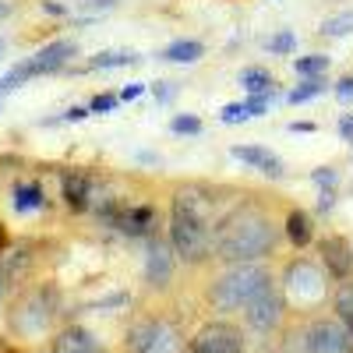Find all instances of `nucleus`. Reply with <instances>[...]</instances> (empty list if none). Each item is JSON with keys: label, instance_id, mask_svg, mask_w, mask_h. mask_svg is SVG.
Here are the masks:
<instances>
[{"label": "nucleus", "instance_id": "f257e3e1", "mask_svg": "<svg viewBox=\"0 0 353 353\" xmlns=\"http://www.w3.org/2000/svg\"><path fill=\"white\" fill-rule=\"evenodd\" d=\"M276 244H279L276 223L254 201L237 205V209L226 212L212 226V254L219 261H230V265H237V261H258L265 254H272Z\"/></svg>", "mask_w": 353, "mask_h": 353}, {"label": "nucleus", "instance_id": "f03ea898", "mask_svg": "<svg viewBox=\"0 0 353 353\" xmlns=\"http://www.w3.org/2000/svg\"><path fill=\"white\" fill-rule=\"evenodd\" d=\"M170 248L188 265H201L205 258H212L209 212L201 209V198L194 191H176L173 194V205H170Z\"/></svg>", "mask_w": 353, "mask_h": 353}, {"label": "nucleus", "instance_id": "7ed1b4c3", "mask_svg": "<svg viewBox=\"0 0 353 353\" xmlns=\"http://www.w3.org/2000/svg\"><path fill=\"white\" fill-rule=\"evenodd\" d=\"M269 279H272V276L265 272L261 265H254V261H237L233 269H226L223 276L212 279V286H209V304H212L216 311H241Z\"/></svg>", "mask_w": 353, "mask_h": 353}, {"label": "nucleus", "instance_id": "20e7f679", "mask_svg": "<svg viewBox=\"0 0 353 353\" xmlns=\"http://www.w3.org/2000/svg\"><path fill=\"white\" fill-rule=\"evenodd\" d=\"M74 53H78V46H74L71 39H57V43L36 50L32 57H28V61H21L18 68H11L4 78H0V96H4V92H14V88H18L21 81H28V78H39V74H50V71H61Z\"/></svg>", "mask_w": 353, "mask_h": 353}, {"label": "nucleus", "instance_id": "39448f33", "mask_svg": "<svg viewBox=\"0 0 353 353\" xmlns=\"http://www.w3.org/2000/svg\"><path fill=\"white\" fill-rule=\"evenodd\" d=\"M131 353H181V332L166 318H141L128 332Z\"/></svg>", "mask_w": 353, "mask_h": 353}, {"label": "nucleus", "instance_id": "423d86ee", "mask_svg": "<svg viewBox=\"0 0 353 353\" xmlns=\"http://www.w3.org/2000/svg\"><path fill=\"white\" fill-rule=\"evenodd\" d=\"M283 314H286V297H283V290L272 286V279L265 283L254 297L244 304V318H248V325L258 329V332H272L283 325Z\"/></svg>", "mask_w": 353, "mask_h": 353}, {"label": "nucleus", "instance_id": "0eeeda50", "mask_svg": "<svg viewBox=\"0 0 353 353\" xmlns=\"http://www.w3.org/2000/svg\"><path fill=\"white\" fill-rule=\"evenodd\" d=\"M191 353H244V332L230 321H209L201 325L188 346Z\"/></svg>", "mask_w": 353, "mask_h": 353}, {"label": "nucleus", "instance_id": "6e6552de", "mask_svg": "<svg viewBox=\"0 0 353 353\" xmlns=\"http://www.w3.org/2000/svg\"><path fill=\"white\" fill-rule=\"evenodd\" d=\"M286 290H290L301 304H314V301L325 297V279H321V272L314 269L311 261L297 258V261L286 265Z\"/></svg>", "mask_w": 353, "mask_h": 353}, {"label": "nucleus", "instance_id": "1a4fd4ad", "mask_svg": "<svg viewBox=\"0 0 353 353\" xmlns=\"http://www.w3.org/2000/svg\"><path fill=\"white\" fill-rule=\"evenodd\" d=\"M307 353H350V332L336 318H318L307 329Z\"/></svg>", "mask_w": 353, "mask_h": 353}, {"label": "nucleus", "instance_id": "9d476101", "mask_svg": "<svg viewBox=\"0 0 353 353\" xmlns=\"http://www.w3.org/2000/svg\"><path fill=\"white\" fill-rule=\"evenodd\" d=\"M321 261L332 279H350L353 276V248L343 237H325L321 241Z\"/></svg>", "mask_w": 353, "mask_h": 353}, {"label": "nucleus", "instance_id": "9b49d317", "mask_svg": "<svg viewBox=\"0 0 353 353\" xmlns=\"http://www.w3.org/2000/svg\"><path fill=\"white\" fill-rule=\"evenodd\" d=\"M61 191H64V201H68L71 212H85L88 201H92V181H88L81 170H64Z\"/></svg>", "mask_w": 353, "mask_h": 353}, {"label": "nucleus", "instance_id": "f8f14e48", "mask_svg": "<svg viewBox=\"0 0 353 353\" xmlns=\"http://www.w3.org/2000/svg\"><path fill=\"white\" fill-rule=\"evenodd\" d=\"M173 276V254L163 241H149V258H145V279L152 286H166Z\"/></svg>", "mask_w": 353, "mask_h": 353}, {"label": "nucleus", "instance_id": "ddd939ff", "mask_svg": "<svg viewBox=\"0 0 353 353\" xmlns=\"http://www.w3.org/2000/svg\"><path fill=\"white\" fill-rule=\"evenodd\" d=\"M53 353H106V350L99 346V339L88 329L71 325V329H64L61 336L53 339Z\"/></svg>", "mask_w": 353, "mask_h": 353}, {"label": "nucleus", "instance_id": "4468645a", "mask_svg": "<svg viewBox=\"0 0 353 353\" xmlns=\"http://www.w3.org/2000/svg\"><path fill=\"white\" fill-rule=\"evenodd\" d=\"M233 156H237L241 163L258 166L261 173H269V176H283V163H279L269 149H261V145H237V149H233Z\"/></svg>", "mask_w": 353, "mask_h": 353}, {"label": "nucleus", "instance_id": "2eb2a0df", "mask_svg": "<svg viewBox=\"0 0 353 353\" xmlns=\"http://www.w3.org/2000/svg\"><path fill=\"white\" fill-rule=\"evenodd\" d=\"M159 57H163V61H170V64H194V61H201V57H205V46L198 39H176Z\"/></svg>", "mask_w": 353, "mask_h": 353}, {"label": "nucleus", "instance_id": "dca6fc26", "mask_svg": "<svg viewBox=\"0 0 353 353\" xmlns=\"http://www.w3.org/2000/svg\"><path fill=\"white\" fill-rule=\"evenodd\" d=\"M286 237L297 244V248H307V244L314 241V223H311V216L301 212V209H293V212L286 216Z\"/></svg>", "mask_w": 353, "mask_h": 353}, {"label": "nucleus", "instance_id": "f3484780", "mask_svg": "<svg viewBox=\"0 0 353 353\" xmlns=\"http://www.w3.org/2000/svg\"><path fill=\"white\" fill-rule=\"evenodd\" d=\"M241 85L248 88L251 96H269L272 92V74L265 68H244L241 71Z\"/></svg>", "mask_w": 353, "mask_h": 353}, {"label": "nucleus", "instance_id": "a211bd4d", "mask_svg": "<svg viewBox=\"0 0 353 353\" xmlns=\"http://www.w3.org/2000/svg\"><path fill=\"white\" fill-rule=\"evenodd\" d=\"M14 209H18V212L43 209V188H39V184H18V188H14Z\"/></svg>", "mask_w": 353, "mask_h": 353}, {"label": "nucleus", "instance_id": "6ab92c4d", "mask_svg": "<svg viewBox=\"0 0 353 353\" xmlns=\"http://www.w3.org/2000/svg\"><path fill=\"white\" fill-rule=\"evenodd\" d=\"M128 64H138V53L131 50H110V53H99L88 61V68H128Z\"/></svg>", "mask_w": 353, "mask_h": 353}, {"label": "nucleus", "instance_id": "aec40b11", "mask_svg": "<svg viewBox=\"0 0 353 353\" xmlns=\"http://www.w3.org/2000/svg\"><path fill=\"white\" fill-rule=\"evenodd\" d=\"M350 32H353V11H343V14H332L321 21V36H329V39H339Z\"/></svg>", "mask_w": 353, "mask_h": 353}, {"label": "nucleus", "instance_id": "412c9836", "mask_svg": "<svg viewBox=\"0 0 353 353\" xmlns=\"http://www.w3.org/2000/svg\"><path fill=\"white\" fill-rule=\"evenodd\" d=\"M293 71L304 78H318L321 71H329V57L325 53H311V57H297L293 61Z\"/></svg>", "mask_w": 353, "mask_h": 353}, {"label": "nucleus", "instance_id": "4be33fe9", "mask_svg": "<svg viewBox=\"0 0 353 353\" xmlns=\"http://www.w3.org/2000/svg\"><path fill=\"white\" fill-rule=\"evenodd\" d=\"M336 314H339L343 321L353 318V276L343 279V286L336 290Z\"/></svg>", "mask_w": 353, "mask_h": 353}, {"label": "nucleus", "instance_id": "5701e85b", "mask_svg": "<svg viewBox=\"0 0 353 353\" xmlns=\"http://www.w3.org/2000/svg\"><path fill=\"white\" fill-rule=\"evenodd\" d=\"M321 92H325V85H321V78H307L304 85H297V88L290 92V103L297 106V103H307V99H314V96H321Z\"/></svg>", "mask_w": 353, "mask_h": 353}, {"label": "nucleus", "instance_id": "b1692460", "mask_svg": "<svg viewBox=\"0 0 353 353\" xmlns=\"http://www.w3.org/2000/svg\"><path fill=\"white\" fill-rule=\"evenodd\" d=\"M170 128L176 134H198L201 131V121H198V117H191V113H181V117H173V121H170Z\"/></svg>", "mask_w": 353, "mask_h": 353}, {"label": "nucleus", "instance_id": "393cba45", "mask_svg": "<svg viewBox=\"0 0 353 353\" xmlns=\"http://www.w3.org/2000/svg\"><path fill=\"white\" fill-rule=\"evenodd\" d=\"M265 110H269V96H254V99L244 103V113H248V117H261Z\"/></svg>", "mask_w": 353, "mask_h": 353}, {"label": "nucleus", "instance_id": "a878e982", "mask_svg": "<svg viewBox=\"0 0 353 353\" xmlns=\"http://www.w3.org/2000/svg\"><path fill=\"white\" fill-rule=\"evenodd\" d=\"M223 121L226 124H237V121H248V113H244V103H230L223 110Z\"/></svg>", "mask_w": 353, "mask_h": 353}, {"label": "nucleus", "instance_id": "bb28decb", "mask_svg": "<svg viewBox=\"0 0 353 353\" xmlns=\"http://www.w3.org/2000/svg\"><path fill=\"white\" fill-rule=\"evenodd\" d=\"M269 46H272V53H290V50H293V36H290V32H279Z\"/></svg>", "mask_w": 353, "mask_h": 353}, {"label": "nucleus", "instance_id": "cd10ccee", "mask_svg": "<svg viewBox=\"0 0 353 353\" xmlns=\"http://www.w3.org/2000/svg\"><path fill=\"white\" fill-rule=\"evenodd\" d=\"M117 103H121V96H96V99H92V110L103 113V110H113Z\"/></svg>", "mask_w": 353, "mask_h": 353}, {"label": "nucleus", "instance_id": "c85d7f7f", "mask_svg": "<svg viewBox=\"0 0 353 353\" xmlns=\"http://www.w3.org/2000/svg\"><path fill=\"white\" fill-rule=\"evenodd\" d=\"M314 181L318 184H336V173L332 170H314Z\"/></svg>", "mask_w": 353, "mask_h": 353}, {"label": "nucleus", "instance_id": "c756f323", "mask_svg": "<svg viewBox=\"0 0 353 353\" xmlns=\"http://www.w3.org/2000/svg\"><path fill=\"white\" fill-rule=\"evenodd\" d=\"M336 92H339L343 99H350V96H353V78H343V81H339V88H336Z\"/></svg>", "mask_w": 353, "mask_h": 353}, {"label": "nucleus", "instance_id": "7c9ffc66", "mask_svg": "<svg viewBox=\"0 0 353 353\" xmlns=\"http://www.w3.org/2000/svg\"><path fill=\"white\" fill-rule=\"evenodd\" d=\"M138 96H141V85H128L121 92V99H138Z\"/></svg>", "mask_w": 353, "mask_h": 353}, {"label": "nucleus", "instance_id": "2f4dec72", "mask_svg": "<svg viewBox=\"0 0 353 353\" xmlns=\"http://www.w3.org/2000/svg\"><path fill=\"white\" fill-rule=\"evenodd\" d=\"M64 117H68V121H85V117H88V110H81V106H74V110H68Z\"/></svg>", "mask_w": 353, "mask_h": 353}, {"label": "nucleus", "instance_id": "473e14b6", "mask_svg": "<svg viewBox=\"0 0 353 353\" xmlns=\"http://www.w3.org/2000/svg\"><path fill=\"white\" fill-rule=\"evenodd\" d=\"M318 205H321V209H332V205H336V194H332V191H321V201H318Z\"/></svg>", "mask_w": 353, "mask_h": 353}, {"label": "nucleus", "instance_id": "72a5a7b5", "mask_svg": "<svg viewBox=\"0 0 353 353\" xmlns=\"http://www.w3.org/2000/svg\"><path fill=\"white\" fill-rule=\"evenodd\" d=\"M343 134H346V141H353V117H343Z\"/></svg>", "mask_w": 353, "mask_h": 353}, {"label": "nucleus", "instance_id": "f704fd0d", "mask_svg": "<svg viewBox=\"0 0 353 353\" xmlns=\"http://www.w3.org/2000/svg\"><path fill=\"white\" fill-rule=\"evenodd\" d=\"M290 131H304L307 134V131H314V124H290Z\"/></svg>", "mask_w": 353, "mask_h": 353}, {"label": "nucleus", "instance_id": "c9c22d12", "mask_svg": "<svg viewBox=\"0 0 353 353\" xmlns=\"http://www.w3.org/2000/svg\"><path fill=\"white\" fill-rule=\"evenodd\" d=\"M8 248V230H4V223H0V251Z\"/></svg>", "mask_w": 353, "mask_h": 353}, {"label": "nucleus", "instance_id": "e433bc0d", "mask_svg": "<svg viewBox=\"0 0 353 353\" xmlns=\"http://www.w3.org/2000/svg\"><path fill=\"white\" fill-rule=\"evenodd\" d=\"M346 332H350V353H353V318H346Z\"/></svg>", "mask_w": 353, "mask_h": 353}, {"label": "nucleus", "instance_id": "4c0bfd02", "mask_svg": "<svg viewBox=\"0 0 353 353\" xmlns=\"http://www.w3.org/2000/svg\"><path fill=\"white\" fill-rule=\"evenodd\" d=\"M0 53H4V39H0Z\"/></svg>", "mask_w": 353, "mask_h": 353}]
</instances>
